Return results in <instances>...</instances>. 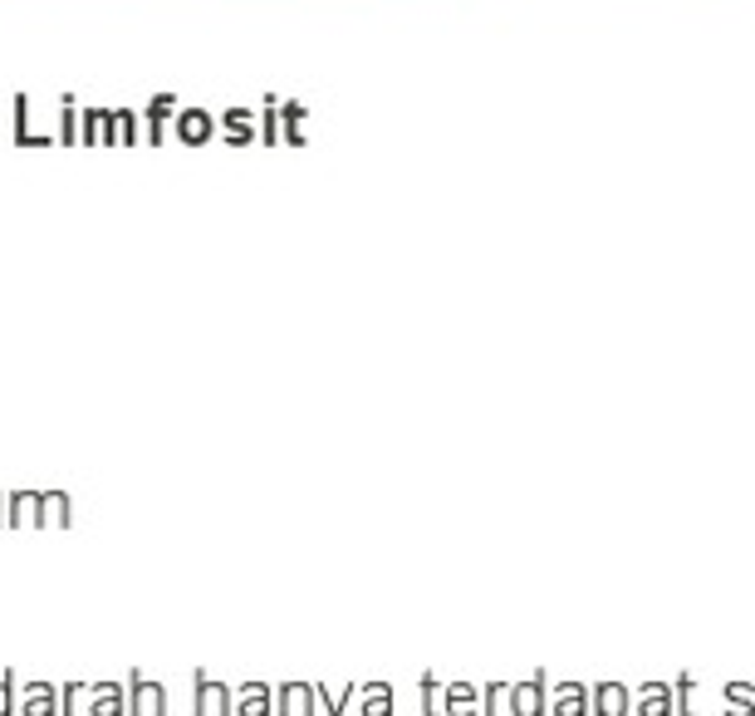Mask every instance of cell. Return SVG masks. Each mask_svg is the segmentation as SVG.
I'll use <instances>...</instances> for the list:
<instances>
[{
  "instance_id": "18",
  "label": "cell",
  "mask_w": 755,
  "mask_h": 716,
  "mask_svg": "<svg viewBox=\"0 0 755 716\" xmlns=\"http://www.w3.org/2000/svg\"><path fill=\"white\" fill-rule=\"evenodd\" d=\"M673 716H691V678H673Z\"/></svg>"
},
{
  "instance_id": "10",
  "label": "cell",
  "mask_w": 755,
  "mask_h": 716,
  "mask_svg": "<svg viewBox=\"0 0 755 716\" xmlns=\"http://www.w3.org/2000/svg\"><path fill=\"white\" fill-rule=\"evenodd\" d=\"M589 687H594L589 716H628L633 712V687H628V682H589Z\"/></svg>"
},
{
  "instance_id": "20",
  "label": "cell",
  "mask_w": 755,
  "mask_h": 716,
  "mask_svg": "<svg viewBox=\"0 0 755 716\" xmlns=\"http://www.w3.org/2000/svg\"><path fill=\"white\" fill-rule=\"evenodd\" d=\"M721 702H755V682H726Z\"/></svg>"
},
{
  "instance_id": "11",
  "label": "cell",
  "mask_w": 755,
  "mask_h": 716,
  "mask_svg": "<svg viewBox=\"0 0 755 716\" xmlns=\"http://www.w3.org/2000/svg\"><path fill=\"white\" fill-rule=\"evenodd\" d=\"M633 716H673V682H638Z\"/></svg>"
},
{
  "instance_id": "5",
  "label": "cell",
  "mask_w": 755,
  "mask_h": 716,
  "mask_svg": "<svg viewBox=\"0 0 755 716\" xmlns=\"http://www.w3.org/2000/svg\"><path fill=\"white\" fill-rule=\"evenodd\" d=\"M510 716H544L550 712V678L534 672L526 682H510Z\"/></svg>"
},
{
  "instance_id": "6",
  "label": "cell",
  "mask_w": 755,
  "mask_h": 716,
  "mask_svg": "<svg viewBox=\"0 0 755 716\" xmlns=\"http://www.w3.org/2000/svg\"><path fill=\"white\" fill-rule=\"evenodd\" d=\"M594 687L589 682H550V716H589Z\"/></svg>"
},
{
  "instance_id": "13",
  "label": "cell",
  "mask_w": 755,
  "mask_h": 716,
  "mask_svg": "<svg viewBox=\"0 0 755 716\" xmlns=\"http://www.w3.org/2000/svg\"><path fill=\"white\" fill-rule=\"evenodd\" d=\"M397 692L393 682H363L359 687V716H393Z\"/></svg>"
},
{
  "instance_id": "22",
  "label": "cell",
  "mask_w": 755,
  "mask_h": 716,
  "mask_svg": "<svg viewBox=\"0 0 755 716\" xmlns=\"http://www.w3.org/2000/svg\"><path fill=\"white\" fill-rule=\"evenodd\" d=\"M0 530H5V491H0Z\"/></svg>"
},
{
  "instance_id": "19",
  "label": "cell",
  "mask_w": 755,
  "mask_h": 716,
  "mask_svg": "<svg viewBox=\"0 0 755 716\" xmlns=\"http://www.w3.org/2000/svg\"><path fill=\"white\" fill-rule=\"evenodd\" d=\"M15 687H20L15 672H0V716H15Z\"/></svg>"
},
{
  "instance_id": "12",
  "label": "cell",
  "mask_w": 755,
  "mask_h": 716,
  "mask_svg": "<svg viewBox=\"0 0 755 716\" xmlns=\"http://www.w3.org/2000/svg\"><path fill=\"white\" fill-rule=\"evenodd\" d=\"M75 521V501H69V491H45L40 496V530H65V525Z\"/></svg>"
},
{
  "instance_id": "21",
  "label": "cell",
  "mask_w": 755,
  "mask_h": 716,
  "mask_svg": "<svg viewBox=\"0 0 755 716\" xmlns=\"http://www.w3.org/2000/svg\"><path fill=\"white\" fill-rule=\"evenodd\" d=\"M726 716H755V702H721Z\"/></svg>"
},
{
  "instance_id": "15",
  "label": "cell",
  "mask_w": 755,
  "mask_h": 716,
  "mask_svg": "<svg viewBox=\"0 0 755 716\" xmlns=\"http://www.w3.org/2000/svg\"><path fill=\"white\" fill-rule=\"evenodd\" d=\"M447 716H481V682H447Z\"/></svg>"
},
{
  "instance_id": "4",
  "label": "cell",
  "mask_w": 755,
  "mask_h": 716,
  "mask_svg": "<svg viewBox=\"0 0 755 716\" xmlns=\"http://www.w3.org/2000/svg\"><path fill=\"white\" fill-rule=\"evenodd\" d=\"M230 716H275V682H236Z\"/></svg>"
},
{
  "instance_id": "3",
  "label": "cell",
  "mask_w": 755,
  "mask_h": 716,
  "mask_svg": "<svg viewBox=\"0 0 755 716\" xmlns=\"http://www.w3.org/2000/svg\"><path fill=\"white\" fill-rule=\"evenodd\" d=\"M172 697H167V682H153L143 672H128V716H167Z\"/></svg>"
},
{
  "instance_id": "1",
  "label": "cell",
  "mask_w": 755,
  "mask_h": 716,
  "mask_svg": "<svg viewBox=\"0 0 755 716\" xmlns=\"http://www.w3.org/2000/svg\"><path fill=\"white\" fill-rule=\"evenodd\" d=\"M65 716H128V682H65Z\"/></svg>"
},
{
  "instance_id": "17",
  "label": "cell",
  "mask_w": 755,
  "mask_h": 716,
  "mask_svg": "<svg viewBox=\"0 0 755 716\" xmlns=\"http://www.w3.org/2000/svg\"><path fill=\"white\" fill-rule=\"evenodd\" d=\"M506 697H510V682H486V687H481V716H496Z\"/></svg>"
},
{
  "instance_id": "16",
  "label": "cell",
  "mask_w": 755,
  "mask_h": 716,
  "mask_svg": "<svg viewBox=\"0 0 755 716\" xmlns=\"http://www.w3.org/2000/svg\"><path fill=\"white\" fill-rule=\"evenodd\" d=\"M417 692H422V716H447V682L422 678L417 682Z\"/></svg>"
},
{
  "instance_id": "9",
  "label": "cell",
  "mask_w": 755,
  "mask_h": 716,
  "mask_svg": "<svg viewBox=\"0 0 755 716\" xmlns=\"http://www.w3.org/2000/svg\"><path fill=\"white\" fill-rule=\"evenodd\" d=\"M196 716H230V682H216L206 672H196Z\"/></svg>"
},
{
  "instance_id": "2",
  "label": "cell",
  "mask_w": 755,
  "mask_h": 716,
  "mask_svg": "<svg viewBox=\"0 0 755 716\" xmlns=\"http://www.w3.org/2000/svg\"><path fill=\"white\" fill-rule=\"evenodd\" d=\"M15 716H65V692L55 682H20Z\"/></svg>"
},
{
  "instance_id": "8",
  "label": "cell",
  "mask_w": 755,
  "mask_h": 716,
  "mask_svg": "<svg viewBox=\"0 0 755 716\" xmlns=\"http://www.w3.org/2000/svg\"><path fill=\"white\" fill-rule=\"evenodd\" d=\"M275 716H319L314 682H275Z\"/></svg>"
},
{
  "instance_id": "14",
  "label": "cell",
  "mask_w": 755,
  "mask_h": 716,
  "mask_svg": "<svg viewBox=\"0 0 755 716\" xmlns=\"http://www.w3.org/2000/svg\"><path fill=\"white\" fill-rule=\"evenodd\" d=\"M363 682H343L339 692L324 687V682H314V707H319V716H343V707H349L353 697H359Z\"/></svg>"
},
{
  "instance_id": "7",
  "label": "cell",
  "mask_w": 755,
  "mask_h": 716,
  "mask_svg": "<svg viewBox=\"0 0 755 716\" xmlns=\"http://www.w3.org/2000/svg\"><path fill=\"white\" fill-rule=\"evenodd\" d=\"M40 496L45 491L35 486H20V491H5V530H40Z\"/></svg>"
}]
</instances>
